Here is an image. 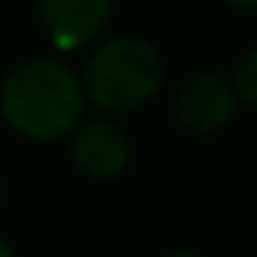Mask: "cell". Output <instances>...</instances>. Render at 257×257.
Listing matches in <instances>:
<instances>
[{
    "mask_svg": "<svg viewBox=\"0 0 257 257\" xmlns=\"http://www.w3.org/2000/svg\"><path fill=\"white\" fill-rule=\"evenodd\" d=\"M238 95H234L231 76L219 72H193L178 83L174 98H170V113L185 133L197 137H212L219 128H227L238 113Z\"/></svg>",
    "mask_w": 257,
    "mask_h": 257,
    "instance_id": "3",
    "label": "cell"
},
{
    "mask_svg": "<svg viewBox=\"0 0 257 257\" xmlns=\"http://www.w3.org/2000/svg\"><path fill=\"white\" fill-rule=\"evenodd\" d=\"M34 16L57 49L72 53L102 38L113 19V0H34Z\"/></svg>",
    "mask_w": 257,
    "mask_h": 257,
    "instance_id": "5",
    "label": "cell"
},
{
    "mask_svg": "<svg viewBox=\"0 0 257 257\" xmlns=\"http://www.w3.org/2000/svg\"><path fill=\"white\" fill-rule=\"evenodd\" d=\"M231 83H234V95H238L242 106H253L257 110V46L234 64L231 72Z\"/></svg>",
    "mask_w": 257,
    "mask_h": 257,
    "instance_id": "6",
    "label": "cell"
},
{
    "mask_svg": "<svg viewBox=\"0 0 257 257\" xmlns=\"http://www.w3.org/2000/svg\"><path fill=\"white\" fill-rule=\"evenodd\" d=\"M87 95L83 80L64 61L27 57L0 80V117L31 144H61L80 128Z\"/></svg>",
    "mask_w": 257,
    "mask_h": 257,
    "instance_id": "1",
    "label": "cell"
},
{
    "mask_svg": "<svg viewBox=\"0 0 257 257\" xmlns=\"http://www.w3.org/2000/svg\"><path fill=\"white\" fill-rule=\"evenodd\" d=\"M159 257H201V253H193V249H167V253H159Z\"/></svg>",
    "mask_w": 257,
    "mask_h": 257,
    "instance_id": "8",
    "label": "cell"
},
{
    "mask_svg": "<svg viewBox=\"0 0 257 257\" xmlns=\"http://www.w3.org/2000/svg\"><path fill=\"white\" fill-rule=\"evenodd\" d=\"M0 257H16V249H12V242L0 234Z\"/></svg>",
    "mask_w": 257,
    "mask_h": 257,
    "instance_id": "9",
    "label": "cell"
},
{
    "mask_svg": "<svg viewBox=\"0 0 257 257\" xmlns=\"http://www.w3.org/2000/svg\"><path fill=\"white\" fill-rule=\"evenodd\" d=\"M167 64L155 42L140 34H117L91 49L83 64V95L87 106H95L106 117L137 113L159 95Z\"/></svg>",
    "mask_w": 257,
    "mask_h": 257,
    "instance_id": "2",
    "label": "cell"
},
{
    "mask_svg": "<svg viewBox=\"0 0 257 257\" xmlns=\"http://www.w3.org/2000/svg\"><path fill=\"white\" fill-rule=\"evenodd\" d=\"M223 4H231L238 12H257V0H223Z\"/></svg>",
    "mask_w": 257,
    "mask_h": 257,
    "instance_id": "7",
    "label": "cell"
},
{
    "mask_svg": "<svg viewBox=\"0 0 257 257\" xmlns=\"http://www.w3.org/2000/svg\"><path fill=\"white\" fill-rule=\"evenodd\" d=\"M68 159L91 182H117L128 170L133 144L117 117L98 113V117H83L80 128L68 137Z\"/></svg>",
    "mask_w": 257,
    "mask_h": 257,
    "instance_id": "4",
    "label": "cell"
}]
</instances>
